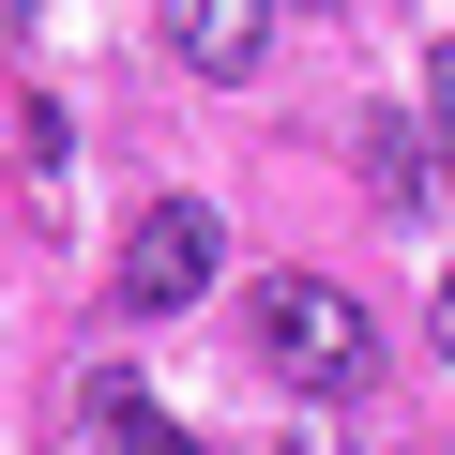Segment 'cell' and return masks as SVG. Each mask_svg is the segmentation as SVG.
I'll return each mask as SVG.
<instances>
[{
  "label": "cell",
  "instance_id": "cell-1",
  "mask_svg": "<svg viewBox=\"0 0 455 455\" xmlns=\"http://www.w3.org/2000/svg\"><path fill=\"white\" fill-rule=\"evenodd\" d=\"M243 349H259L289 395H319V410H364V395H379V319H364L334 274H259V289H243Z\"/></svg>",
  "mask_w": 455,
  "mask_h": 455
},
{
  "label": "cell",
  "instance_id": "cell-2",
  "mask_svg": "<svg viewBox=\"0 0 455 455\" xmlns=\"http://www.w3.org/2000/svg\"><path fill=\"white\" fill-rule=\"evenodd\" d=\"M212 259H228L212 197H152V212L122 228V319H182V304L212 289Z\"/></svg>",
  "mask_w": 455,
  "mask_h": 455
},
{
  "label": "cell",
  "instance_id": "cell-3",
  "mask_svg": "<svg viewBox=\"0 0 455 455\" xmlns=\"http://www.w3.org/2000/svg\"><path fill=\"white\" fill-rule=\"evenodd\" d=\"M167 46H182L197 76H243V61L274 46V0H167Z\"/></svg>",
  "mask_w": 455,
  "mask_h": 455
},
{
  "label": "cell",
  "instance_id": "cell-4",
  "mask_svg": "<svg viewBox=\"0 0 455 455\" xmlns=\"http://www.w3.org/2000/svg\"><path fill=\"white\" fill-rule=\"evenodd\" d=\"M364 182H379V212H440L455 197V167H440L425 122H364Z\"/></svg>",
  "mask_w": 455,
  "mask_h": 455
},
{
  "label": "cell",
  "instance_id": "cell-5",
  "mask_svg": "<svg viewBox=\"0 0 455 455\" xmlns=\"http://www.w3.org/2000/svg\"><path fill=\"white\" fill-rule=\"evenodd\" d=\"M92 440H107V455H197V440H182L152 395H122V379H92Z\"/></svg>",
  "mask_w": 455,
  "mask_h": 455
},
{
  "label": "cell",
  "instance_id": "cell-6",
  "mask_svg": "<svg viewBox=\"0 0 455 455\" xmlns=\"http://www.w3.org/2000/svg\"><path fill=\"white\" fill-rule=\"evenodd\" d=\"M440 167H455V46H440Z\"/></svg>",
  "mask_w": 455,
  "mask_h": 455
},
{
  "label": "cell",
  "instance_id": "cell-7",
  "mask_svg": "<svg viewBox=\"0 0 455 455\" xmlns=\"http://www.w3.org/2000/svg\"><path fill=\"white\" fill-rule=\"evenodd\" d=\"M440 364H455V274H440Z\"/></svg>",
  "mask_w": 455,
  "mask_h": 455
},
{
  "label": "cell",
  "instance_id": "cell-8",
  "mask_svg": "<svg viewBox=\"0 0 455 455\" xmlns=\"http://www.w3.org/2000/svg\"><path fill=\"white\" fill-rule=\"evenodd\" d=\"M0 16H31V0H0Z\"/></svg>",
  "mask_w": 455,
  "mask_h": 455
}]
</instances>
